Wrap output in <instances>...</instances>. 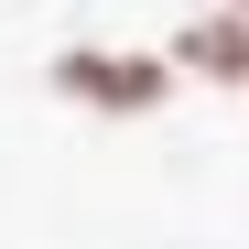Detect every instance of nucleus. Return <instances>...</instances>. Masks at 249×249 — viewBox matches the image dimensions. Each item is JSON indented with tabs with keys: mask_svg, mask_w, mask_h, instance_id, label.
<instances>
[{
	"mask_svg": "<svg viewBox=\"0 0 249 249\" xmlns=\"http://www.w3.org/2000/svg\"><path fill=\"white\" fill-rule=\"evenodd\" d=\"M54 87L87 98V108H152V98H162V65H152V54H87V44H76V54L54 65Z\"/></svg>",
	"mask_w": 249,
	"mask_h": 249,
	"instance_id": "f257e3e1",
	"label": "nucleus"
},
{
	"mask_svg": "<svg viewBox=\"0 0 249 249\" xmlns=\"http://www.w3.org/2000/svg\"><path fill=\"white\" fill-rule=\"evenodd\" d=\"M238 11H249V0H238Z\"/></svg>",
	"mask_w": 249,
	"mask_h": 249,
	"instance_id": "7ed1b4c3",
	"label": "nucleus"
},
{
	"mask_svg": "<svg viewBox=\"0 0 249 249\" xmlns=\"http://www.w3.org/2000/svg\"><path fill=\"white\" fill-rule=\"evenodd\" d=\"M184 65H206V76H228V87H249V22H195V33H184Z\"/></svg>",
	"mask_w": 249,
	"mask_h": 249,
	"instance_id": "f03ea898",
	"label": "nucleus"
}]
</instances>
